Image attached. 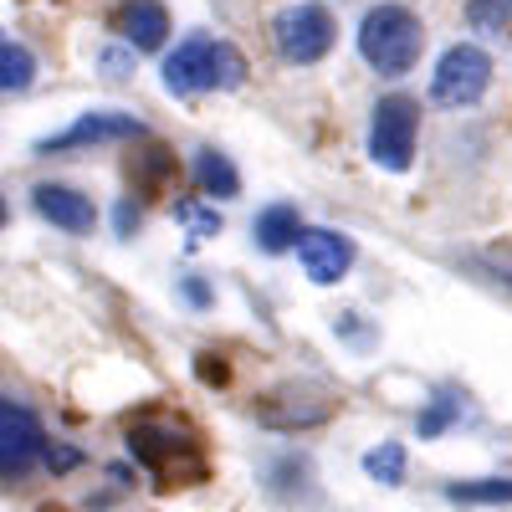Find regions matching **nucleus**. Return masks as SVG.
Listing matches in <instances>:
<instances>
[{"mask_svg":"<svg viewBox=\"0 0 512 512\" xmlns=\"http://www.w3.org/2000/svg\"><path fill=\"white\" fill-rule=\"evenodd\" d=\"M128 456L154 477V487H195L210 472L200 436L185 420H169V415H149L128 425Z\"/></svg>","mask_w":512,"mask_h":512,"instance_id":"nucleus-1","label":"nucleus"},{"mask_svg":"<svg viewBox=\"0 0 512 512\" xmlns=\"http://www.w3.org/2000/svg\"><path fill=\"white\" fill-rule=\"evenodd\" d=\"M241 82H246V57L231 41H216V36H185L180 47L164 57V88L175 98L236 93Z\"/></svg>","mask_w":512,"mask_h":512,"instance_id":"nucleus-2","label":"nucleus"},{"mask_svg":"<svg viewBox=\"0 0 512 512\" xmlns=\"http://www.w3.org/2000/svg\"><path fill=\"white\" fill-rule=\"evenodd\" d=\"M420 52H425V26H420V16L410 6L384 0V6H374L359 21V57H364L369 72H379V77H410Z\"/></svg>","mask_w":512,"mask_h":512,"instance_id":"nucleus-3","label":"nucleus"},{"mask_svg":"<svg viewBox=\"0 0 512 512\" xmlns=\"http://www.w3.org/2000/svg\"><path fill=\"white\" fill-rule=\"evenodd\" d=\"M415 139H420V103L405 93L379 98L369 113V159L390 175H405L415 164Z\"/></svg>","mask_w":512,"mask_h":512,"instance_id":"nucleus-4","label":"nucleus"},{"mask_svg":"<svg viewBox=\"0 0 512 512\" xmlns=\"http://www.w3.org/2000/svg\"><path fill=\"white\" fill-rule=\"evenodd\" d=\"M333 41H338V26L333 16L318 6V0H297V6L277 11L272 16V47L287 67H313L333 52Z\"/></svg>","mask_w":512,"mask_h":512,"instance_id":"nucleus-5","label":"nucleus"},{"mask_svg":"<svg viewBox=\"0 0 512 512\" xmlns=\"http://www.w3.org/2000/svg\"><path fill=\"white\" fill-rule=\"evenodd\" d=\"M492 88V57L472 41H456V47L441 52L436 72H431V103L441 108H472L482 103Z\"/></svg>","mask_w":512,"mask_h":512,"instance_id":"nucleus-6","label":"nucleus"},{"mask_svg":"<svg viewBox=\"0 0 512 512\" xmlns=\"http://www.w3.org/2000/svg\"><path fill=\"white\" fill-rule=\"evenodd\" d=\"M47 456V436H41V420L26 400H0V472L6 482H21L31 466Z\"/></svg>","mask_w":512,"mask_h":512,"instance_id":"nucleus-7","label":"nucleus"},{"mask_svg":"<svg viewBox=\"0 0 512 512\" xmlns=\"http://www.w3.org/2000/svg\"><path fill=\"white\" fill-rule=\"evenodd\" d=\"M128 139H144V118L123 113V108H88L77 113L62 134L41 139L36 154H62V149H93V144H128Z\"/></svg>","mask_w":512,"mask_h":512,"instance_id":"nucleus-8","label":"nucleus"},{"mask_svg":"<svg viewBox=\"0 0 512 512\" xmlns=\"http://www.w3.org/2000/svg\"><path fill=\"white\" fill-rule=\"evenodd\" d=\"M297 262H303L313 287H333L344 282L354 267V236L333 231V226H308L303 241H297Z\"/></svg>","mask_w":512,"mask_h":512,"instance_id":"nucleus-9","label":"nucleus"},{"mask_svg":"<svg viewBox=\"0 0 512 512\" xmlns=\"http://www.w3.org/2000/svg\"><path fill=\"white\" fill-rule=\"evenodd\" d=\"M31 205H36L41 221H52V226L67 231V236H88V231L98 226L93 195H82V190H72V185H36V190H31Z\"/></svg>","mask_w":512,"mask_h":512,"instance_id":"nucleus-10","label":"nucleus"},{"mask_svg":"<svg viewBox=\"0 0 512 512\" xmlns=\"http://www.w3.org/2000/svg\"><path fill=\"white\" fill-rule=\"evenodd\" d=\"M113 31L134 52H159L164 41H169V11H164V0H123V6L113 11Z\"/></svg>","mask_w":512,"mask_h":512,"instance_id":"nucleus-11","label":"nucleus"},{"mask_svg":"<svg viewBox=\"0 0 512 512\" xmlns=\"http://www.w3.org/2000/svg\"><path fill=\"white\" fill-rule=\"evenodd\" d=\"M303 216H297V205L287 200H272L262 216L251 221V241L256 251H267V256H282V251H297V241H303Z\"/></svg>","mask_w":512,"mask_h":512,"instance_id":"nucleus-12","label":"nucleus"},{"mask_svg":"<svg viewBox=\"0 0 512 512\" xmlns=\"http://www.w3.org/2000/svg\"><path fill=\"white\" fill-rule=\"evenodd\" d=\"M190 175H195L200 195H210V200H236V195H241V169H236L231 154H221V149H195Z\"/></svg>","mask_w":512,"mask_h":512,"instance_id":"nucleus-13","label":"nucleus"},{"mask_svg":"<svg viewBox=\"0 0 512 512\" xmlns=\"http://www.w3.org/2000/svg\"><path fill=\"white\" fill-rule=\"evenodd\" d=\"M451 502L461 507H507L512 502V477H472V482H451Z\"/></svg>","mask_w":512,"mask_h":512,"instance_id":"nucleus-14","label":"nucleus"},{"mask_svg":"<svg viewBox=\"0 0 512 512\" xmlns=\"http://www.w3.org/2000/svg\"><path fill=\"white\" fill-rule=\"evenodd\" d=\"M31 77H36L31 47H26V41H16V36H6V41H0V88H6V93H26Z\"/></svg>","mask_w":512,"mask_h":512,"instance_id":"nucleus-15","label":"nucleus"},{"mask_svg":"<svg viewBox=\"0 0 512 512\" xmlns=\"http://www.w3.org/2000/svg\"><path fill=\"white\" fill-rule=\"evenodd\" d=\"M405 466H410V456H405L400 441H379L374 451H364V477L379 482V487H400L405 482Z\"/></svg>","mask_w":512,"mask_h":512,"instance_id":"nucleus-16","label":"nucleus"},{"mask_svg":"<svg viewBox=\"0 0 512 512\" xmlns=\"http://www.w3.org/2000/svg\"><path fill=\"white\" fill-rule=\"evenodd\" d=\"M466 26L482 41H502L512 31V0H466Z\"/></svg>","mask_w":512,"mask_h":512,"instance_id":"nucleus-17","label":"nucleus"},{"mask_svg":"<svg viewBox=\"0 0 512 512\" xmlns=\"http://www.w3.org/2000/svg\"><path fill=\"white\" fill-rule=\"evenodd\" d=\"M175 221L190 231V241H210V236H221V210L216 200H175Z\"/></svg>","mask_w":512,"mask_h":512,"instance_id":"nucleus-18","label":"nucleus"},{"mask_svg":"<svg viewBox=\"0 0 512 512\" xmlns=\"http://www.w3.org/2000/svg\"><path fill=\"white\" fill-rule=\"evenodd\" d=\"M456 420H461V400H456V395H436L431 405L420 410L415 431H420V441H436V436H446V431H451Z\"/></svg>","mask_w":512,"mask_h":512,"instance_id":"nucleus-19","label":"nucleus"},{"mask_svg":"<svg viewBox=\"0 0 512 512\" xmlns=\"http://www.w3.org/2000/svg\"><path fill=\"white\" fill-rule=\"evenodd\" d=\"M169 149H149V154H139V159H128V175H139V180H159V175H169Z\"/></svg>","mask_w":512,"mask_h":512,"instance_id":"nucleus-20","label":"nucleus"},{"mask_svg":"<svg viewBox=\"0 0 512 512\" xmlns=\"http://www.w3.org/2000/svg\"><path fill=\"white\" fill-rule=\"evenodd\" d=\"M139 221H144V210L123 195V200H118V210H113V231H118V236H134V231H139Z\"/></svg>","mask_w":512,"mask_h":512,"instance_id":"nucleus-21","label":"nucleus"},{"mask_svg":"<svg viewBox=\"0 0 512 512\" xmlns=\"http://www.w3.org/2000/svg\"><path fill=\"white\" fill-rule=\"evenodd\" d=\"M180 297H185L190 308H210V303H216V292H210L205 277H180Z\"/></svg>","mask_w":512,"mask_h":512,"instance_id":"nucleus-22","label":"nucleus"},{"mask_svg":"<svg viewBox=\"0 0 512 512\" xmlns=\"http://www.w3.org/2000/svg\"><path fill=\"white\" fill-rule=\"evenodd\" d=\"M98 62H103V77H128V67H134V47L123 41V52L113 47V52H103Z\"/></svg>","mask_w":512,"mask_h":512,"instance_id":"nucleus-23","label":"nucleus"},{"mask_svg":"<svg viewBox=\"0 0 512 512\" xmlns=\"http://www.w3.org/2000/svg\"><path fill=\"white\" fill-rule=\"evenodd\" d=\"M77 461H82V451H77V446H62V441H52V446H47V466H52V472H72Z\"/></svg>","mask_w":512,"mask_h":512,"instance_id":"nucleus-24","label":"nucleus"}]
</instances>
